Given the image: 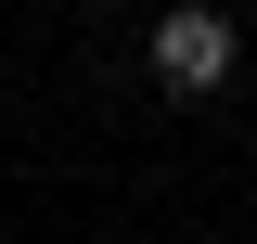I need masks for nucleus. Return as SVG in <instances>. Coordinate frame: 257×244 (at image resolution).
I'll return each instance as SVG.
<instances>
[{
  "label": "nucleus",
  "instance_id": "obj_1",
  "mask_svg": "<svg viewBox=\"0 0 257 244\" xmlns=\"http://www.w3.org/2000/svg\"><path fill=\"white\" fill-rule=\"evenodd\" d=\"M155 77H167V90H219V77H231V13H206V0L155 13Z\"/></svg>",
  "mask_w": 257,
  "mask_h": 244
}]
</instances>
